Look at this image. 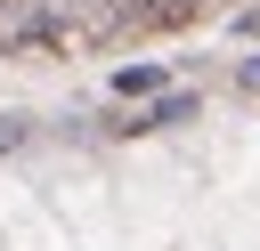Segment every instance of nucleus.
<instances>
[{
  "label": "nucleus",
  "instance_id": "1",
  "mask_svg": "<svg viewBox=\"0 0 260 251\" xmlns=\"http://www.w3.org/2000/svg\"><path fill=\"white\" fill-rule=\"evenodd\" d=\"M41 40H49L41 0H0V49H41Z\"/></svg>",
  "mask_w": 260,
  "mask_h": 251
},
{
  "label": "nucleus",
  "instance_id": "2",
  "mask_svg": "<svg viewBox=\"0 0 260 251\" xmlns=\"http://www.w3.org/2000/svg\"><path fill=\"white\" fill-rule=\"evenodd\" d=\"M195 8L203 0H130V24L138 32H179V24H195Z\"/></svg>",
  "mask_w": 260,
  "mask_h": 251
},
{
  "label": "nucleus",
  "instance_id": "3",
  "mask_svg": "<svg viewBox=\"0 0 260 251\" xmlns=\"http://www.w3.org/2000/svg\"><path fill=\"white\" fill-rule=\"evenodd\" d=\"M154 81H162V73H154V65H130V73H122V97H146V89H154Z\"/></svg>",
  "mask_w": 260,
  "mask_h": 251
},
{
  "label": "nucleus",
  "instance_id": "4",
  "mask_svg": "<svg viewBox=\"0 0 260 251\" xmlns=\"http://www.w3.org/2000/svg\"><path fill=\"white\" fill-rule=\"evenodd\" d=\"M187 113H195V97H162V105H154L146 121H187ZM146 121H138V130H146Z\"/></svg>",
  "mask_w": 260,
  "mask_h": 251
},
{
  "label": "nucleus",
  "instance_id": "5",
  "mask_svg": "<svg viewBox=\"0 0 260 251\" xmlns=\"http://www.w3.org/2000/svg\"><path fill=\"white\" fill-rule=\"evenodd\" d=\"M24 146V121H0V154H16Z\"/></svg>",
  "mask_w": 260,
  "mask_h": 251
},
{
  "label": "nucleus",
  "instance_id": "6",
  "mask_svg": "<svg viewBox=\"0 0 260 251\" xmlns=\"http://www.w3.org/2000/svg\"><path fill=\"white\" fill-rule=\"evenodd\" d=\"M244 89H260V57H252V65H244Z\"/></svg>",
  "mask_w": 260,
  "mask_h": 251
}]
</instances>
